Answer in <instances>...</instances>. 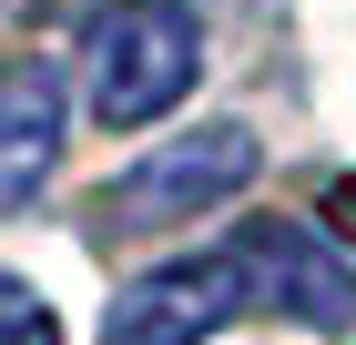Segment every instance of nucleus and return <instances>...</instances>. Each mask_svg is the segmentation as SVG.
Masks as SVG:
<instances>
[{
  "label": "nucleus",
  "instance_id": "1",
  "mask_svg": "<svg viewBox=\"0 0 356 345\" xmlns=\"http://www.w3.org/2000/svg\"><path fill=\"white\" fill-rule=\"evenodd\" d=\"M204 71V21L184 0H112L82 41V92H92V122L102 133H143L163 122L173 102L193 92Z\"/></svg>",
  "mask_w": 356,
  "mask_h": 345
},
{
  "label": "nucleus",
  "instance_id": "2",
  "mask_svg": "<svg viewBox=\"0 0 356 345\" xmlns=\"http://www.w3.org/2000/svg\"><path fill=\"white\" fill-rule=\"evenodd\" d=\"M254 173H265V142H254L245 122H204V133L143 153L133 173L102 193V224H112V234H163V224H193V213L234 203Z\"/></svg>",
  "mask_w": 356,
  "mask_h": 345
},
{
  "label": "nucleus",
  "instance_id": "3",
  "mask_svg": "<svg viewBox=\"0 0 356 345\" xmlns=\"http://www.w3.org/2000/svg\"><path fill=\"white\" fill-rule=\"evenodd\" d=\"M254 294H245V264L234 254H173V264L133 274L102 315V345H204L214 325H234Z\"/></svg>",
  "mask_w": 356,
  "mask_h": 345
},
{
  "label": "nucleus",
  "instance_id": "4",
  "mask_svg": "<svg viewBox=\"0 0 356 345\" xmlns=\"http://www.w3.org/2000/svg\"><path fill=\"white\" fill-rule=\"evenodd\" d=\"M224 254L245 264V294H265L275 315H305V325H346L356 315V264L326 254L305 224H245Z\"/></svg>",
  "mask_w": 356,
  "mask_h": 345
},
{
  "label": "nucleus",
  "instance_id": "5",
  "mask_svg": "<svg viewBox=\"0 0 356 345\" xmlns=\"http://www.w3.org/2000/svg\"><path fill=\"white\" fill-rule=\"evenodd\" d=\"M61 122H72V102H61L51 61H0V213H21L31 193L51 183Z\"/></svg>",
  "mask_w": 356,
  "mask_h": 345
},
{
  "label": "nucleus",
  "instance_id": "6",
  "mask_svg": "<svg viewBox=\"0 0 356 345\" xmlns=\"http://www.w3.org/2000/svg\"><path fill=\"white\" fill-rule=\"evenodd\" d=\"M0 345H61V315L21 285V274H0Z\"/></svg>",
  "mask_w": 356,
  "mask_h": 345
},
{
  "label": "nucleus",
  "instance_id": "7",
  "mask_svg": "<svg viewBox=\"0 0 356 345\" xmlns=\"http://www.w3.org/2000/svg\"><path fill=\"white\" fill-rule=\"evenodd\" d=\"M326 224H336V244L356 254V173H336V183H326Z\"/></svg>",
  "mask_w": 356,
  "mask_h": 345
}]
</instances>
